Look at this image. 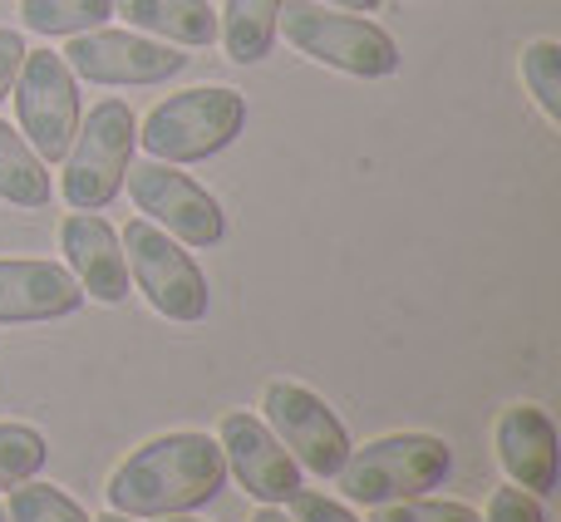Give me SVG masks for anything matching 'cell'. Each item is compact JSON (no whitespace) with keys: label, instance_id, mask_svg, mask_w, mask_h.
Wrapping results in <instances>:
<instances>
[{"label":"cell","instance_id":"obj_1","mask_svg":"<svg viewBox=\"0 0 561 522\" xmlns=\"http://www.w3.org/2000/svg\"><path fill=\"white\" fill-rule=\"evenodd\" d=\"M227 488V458L217 439L197 429L158 434L138 444L124 464L108 474V513L124 518H173L213 503Z\"/></svg>","mask_w":561,"mask_h":522},{"label":"cell","instance_id":"obj_2","mask_svg":"<svg viewBox=\"0 0 561 522\" xmlns=\"http://www.w3.org/2000/svg\"><path fill=\"white\" fill-rule=\"evenodd\" d=\"M276 35H286V45L306 59L355 79H389L399 69V45L385 25L355 10H330L320 0H280Z\"/></svg>","mask_w":561,"mask_h":522},{"label":"cell","instance_id":"obj_3","mask_svg":"<svg viewBox=\"0 0 561 522\" xmlns=\"http://www.w3.org/2000/svg\"><path fill=\"white\" fill-rule=\"evenodd\" d=\"M448 474H454V449L438 434H385L365 449H350L335 478L350 503L379 508L444 488Z\"/></svg>","mask_w":561,"mask_h":522},{"label":"cell","instance_id":"obj_4","mask_svg":"<svg viewBox=\"0 0 561 522\" xmlns=\"http://www.w3.org/2000/svg\"><path fill=\"white\" fill-rule=\"evenodd\" d=\"M242 128H247V99L227 84H203L163 99L144 118L138 144L158 163H203V158L222 154L227 144H237Z\"/></svg>","mask_w":561,"mask_h":522},{"label":"cell","instance_id":"obj_5","mask_svg":"<svg viewBox=\"0 0 561 522\" xmlns=\"http://www.w3.org/2000/svg\"><path fill=\"white\" fill-rule=\"evenodd\" d=\"M138 148V118L124 99H99L89 118H79L75 144L65 154V173H59V197L75 213H99L118 197L124 173L134 163Z\"/></svg>","mask_w":561,"mask_h":522},{"label":"cell","instance_id":"obj_6","mask_svg":"<svg viewBox=\"0 0 561 522\" xmlns=\"http://www.w3.org/2000/svg\"><path fill=\"white\" fill-rule=\"evenodd\" d=\"M118 242H124L128 281H134V291L158 310V316L178 320V326L207 320L213 291H207L203 266L193 261V252H183L178 237H168L163 227H153L148 217H134V223L118 232Z\"/></svg>","mask_w":561,"mask_h":522},{"label":"cell","instance_id":"obj_7","mask_svg":"<svg viewBox=\"0 0 561 522\" xmlns=\"http://www.w3.org/2000/svg\"><path fill=\"white\" fill-rule=\"evenodd\" d=\"M15 118H20V138L45 163H65L69 144H75V128L84 118L65 55H55V49H25L20 75H15Z\"/></svg>","mask_w":561,"mask_h":522},{"label":"cell","instance_id":"obj_8","mask_svg":"<svg viewBox=\"0 0 561 522\" xmlns=\"http://www.w3.org/2000/svg\"><path fill=\"white\" fill-rule=\"evenodd\" d=\"M124 178H128V197H134L138 213H144L153 227H163L168 237H178L183 247L207 252V247H217L227 237L222 203H217L197 178L178 173V168L158 163V158H148V163H128Z\"/></svg>","mask_w":561,"mask_h":522},{"label":"cell","instance_id":"obj_9","mask_svg":"<svg viewBox=\"0 0 561 522\" xmlns=\"http://www.w3.org/2000/svg\"><path fill=\"white\" fill-rule=\"evenodd\" d=\"M266 429L280 439L290 458L316 478H335L340 464L350 458V434L335 419V409L316 395V389L296 385V379H272L262 395Z\"/></svg>","mask_w":561,"mask_h":522},{"label":"cell","instance_id":"obj_10","mask_svg":"<svg viewBox=\"0 0 561 522\" xmlns=\"http://www.w3.org/2000/svg\"><path fill=\"white\" fill-rule=\"evenodd\" d=\"M69 75L89 79V84H163V79L183 75L187 55H178L173 45H158L148 35H128V30H84L69 35L65 49Z\"/></svg>","mask_w":561,"mask_h":522},{"label":"cell","instance_id":"obj_11","mask_svg":"<svg viewBox=\"0 0 561 522\" xmlns=\"http://www.w3.org/2000/svg\"><path fill=\"white\" fill-rule=\"evenodd\" d=\"M217 449L227 458V474L256 498V503H286L300 493V464L280 449V439L266 429V419L247 409H227L217 424Z\"/></svg>","mask_w":561,"mask_h":522},{"label":"cell","instance_id":"obj_12","mask_svg":"<svg viewBox=\"0 0 561 522\" xmlns=\"http://www.w3.org/2000/svg\"><path fill=\"white\" fill-rule=\"evenodd\" d=\"M59 252L69 261V276L79 281L89 300L99 306H124L128 300V261L118 232L99 213H69L59 227Z\"/></svg>","mask_w":561,"mask_h":522},{"label":"cell","instance_id":"obj_13","mask_svg":"<svg viewBox=\"0 0 561 522\" xmlns=\"http://www.w3.org/2000/svg\"><path fill=\"white\" fill-rule=\"evenodd\" d=\"M493 449L503 474L523 493L547 498L557 488V424L537 405H507L493 424Z\"/></svg>","mask_w":561,"mask_h":522},{"label":"cell","instance_id":"obj_14","mask_svg":"<svg viewBox=\"0 0 561 522\" xmlns=\"http://www.w3.org/2000/svg\"><path fill=\"white\" fill-rule=\"evenodd\" d=\"M84 306V291L65 266L39 257H0V326L59 320Z\"/></svg>","mask_w":561,"mask_h":522},{"label":"cell","instance_id":"obj_15","mask_svg":"<svg viewBox=\"0 0 561 522\" xmlns=\"http://www.w3.org/2000/svg\"><path fill=\"white\" fill-rule=\"evenodd\" d=\"M114 15L144 35H158L163 45L207 49L217 39V10L207 0H114Z\"/></svg>","mask_w":561,"mask_h":522},{"label":"cell","instance_id":"obj_16","mask_svg":"<svg viewBox=\"0 0 561 522\" xmlns=\"http://www.w3.org/2000/svg\"><path fill=\"white\" fill-rule=\"evenodd\" d=\"M280 0H227L217 15V39L227 45L232 65H262L276 45Z\"/></svg>","mask_w":561,"mask_h":522},{"label":"cell","instance_id":"obj_17","mask_svg":"<svg viewBox=\"0 0 561 522\" xmlns=\"http://www.w3.org/2000/svg\"><path fill=\"white\" fill-rule=\"evenodd\" d=\"M0 203L49 207V163L0 118Z\"/></svg>","mask_w":561,"mask_h":522},{"label":"cell","instance_id":"obj_18","mask_svg":"<svg viewBox=\"0 0 561 522\" xmlns=\"http://www.w3.org/2000/svg\"><path fill=\"white\" fill-rule=\"evenodd\" d=\"M114 15V0H25L20 5V20L25 30L55 39V35H84V30H99Z\"/></svg>","mask_w":561,"mask_h":522},{"label":"cell","instance_id":"obj_19","mask_svg":"<svg viewBox=\"0 0 561 522\" xmlns=\"http://www.w3.org/2000/svg\"><path fill=\"white\" fill-rule=\"evenodd\" d=\"M5 522H94L65 488L55 484H15L10 493V508H5Z\"/></svg>","mask_w":561,"mask_h":522},{"label":"cell","instance_id":"obj_20","mask_svg":"<svg viewBox=\"0 0 561 522\" xmlns=\"http://www.w3.org/2000/svg\"><path fill=\"white\" fill-rule=\"evenodd\" d=\"M49 458V444L39 429L30 424H0V493L25 478H35Z\"/></svg>","mask_w":561,"mask_h":522},{"label":"cell","instance_id":"obj_21","mask_svg":"<svg viewBox=\"0 0 561 522\" xmlns=\"http://www.w3.org/2000/svg\"><path fill=\"white\" fill-rule=\"evenodd\" d=\"M523 84L533 89L547 124H561V45L557 39H533L523 49Z\"/></svg>","mask_w":561,"mask_h":522},{"label":"cell","instance_id":"obj_22","mask_svg":"<svg viewBox=\"0 0 561 522\" xmlns=\"http://www.w3.org/2000/svg\"><path fill=\"white\" fill-rule=\"evenodd\" d=\"M369 522H483L468 503H434V498H399L379 503Z\"/></svg>","mask_w":561,"mask_h":522},{"label":"cell","instance_id":"obj_23","mask_svg":"<svg viewBox=\"0 0 561 522\" xmlns=\"http://www.w3.org/2000/svg\"><path fill=\"white\" fill-rule=\"evenodd\" d=\"M483 522H547L542 513V498H533V493H523V488H497L493 498H488V513Z\"/></svg>","mask_w":561,"mask_h":522},{"label":"cell","instance_id":"obj_24","mask_svg":"<svg viewBox=\"0 0 561 522\" xmlns=\"http://www.w3.org/2000/svg\"><path fill=\"white\" fill-rule=\"evenodd\" d=\"M286 503H290V522H359L345 503H335V498H325V493H306V488L290 493Z\"/></svg>","mask_w":561,"mask_h":522},{"label":"cell","instance_id":"obj_25","mask_svg":"<svg viewBox=\"0 0 561 522\" xmlns=\"http://www.w3.org/2000/svg\"><path fill=\"white\" fill-rule=\"evenodd\" d=\"M20 59H25V39H20V30H0V99L15 89Z\"/></svg>","mask_w":561,"mask_h":522},{"label":"cell","instance_id":"obj_26","mask_svg":"<svg viewBox=\"0 0 561 522\" xmlns=\"http://www.w3.org/2000/svg\"><path fill=\"white\" fill-rule=\"evenodd\" d=\"M320 5H330V10H355V15H375L379 0H320Z\"/></svg>","mask_w":561,"mask_h":522},{"label":"cell","instance_id":"obj_27","mask_svg":"<svg viewBox=\"0 0 561 522\" xmlns=\"http://www.w3.org/2000/svg\"><path fill=\"white\" fill-rule=\"evenodd\" d=\"M252 522H290V518L280 513L276 503H262V508H256V513H252Z\"/></svg>","mask_w":561,"mask_h":522},{"label":"cell","instance_id":"obj_28","mask_svg":"<svg viewBox=\"0 0 561 522\" xmlns=\"http://www.w3.org/2000/svg\"><path fill=\"white\" fill-rule=\"evenodd\" d=\"M94 522H138V518H124V513H104V518H94Z\"/></svg>","mask_w":561,"mask_h":522},{"label":"cell","instance_id":"obj_29","mask_svg":"<svg viewBox=\"0 0 561 522\" xmlns=\"http://www.w3.org/2000/svg\"><path fill=\"white\" fill-rule=\"evenodd\" d=\"M153 522H197V518H187V513H173V518H153Z\"/></svg>","mask_w":561,"mask_h":522},{"label":"cell","instance_id":"obj_30","mask_svg":"<svg viewBox=\"0 0 561 522\" xmlns=\"http://www.w3.org/2000/svg\"><path fill=\"white\" fill-rule=\"evenodd\" d=\"M0 522H5V503H0Z\"/></svg>","mask_w":561,"mask_h":522}]
</instances>
